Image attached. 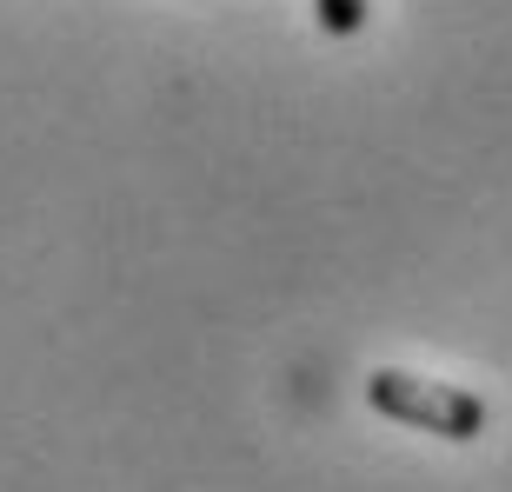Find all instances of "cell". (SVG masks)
I'll return each mask as SVG.
<instances>
[{
    "label": "cell",
    "instance_id": "7a4b0ae2",
    "mask_svg": "<svg viewBox=\"0 0 512 492\" xmlns=\"http://www.w3.org/2000/svg\"><path fill=\"white\" fill-rule=\"evenodd\" d=\"M313 20H320V34L353 40V34H366V20H373V0H313Z\"/></svg>",
    "mask_w": 512,
    "mask_h": 492
},
{
    "label": "cell",
    "instance_id": "6da1fadb",
    "mask_svg": "<svg viewBox=\"0 0 512 492\" xmlns=\"http://www.w3.org/2000/svg\"><path fill=\"white\" fill-rule=\"evenodd\" d=\"M366 406L413 433H433V439H453V446H473L486 426H493V406L473 393V386H453V379H426V373H406V366H373L366 373Z\"/></svg>",
    "mask_w": 512,
    "mask_h": 492
}]
</instances>
